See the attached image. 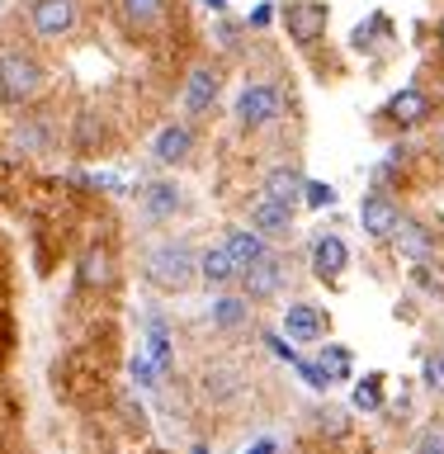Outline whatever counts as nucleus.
Listing matches in <instances>:
<instances>
[{
    "mask_svg": "<svg viewBox=\"0 0 444 454\" xmlns=\"http://www.w3.org/2000/svg\"><path fill=\"white\" fill-rule=\"evenodd\" d=\"M113 284V251L109 247H85L81 251V265H76V289L81 294H105Z\"/></svg>",
    "mask_w": 444,
    "mask_h": 454,
    "instance_id": "obj_10",
    "label": "nucleus"
},
{
    "mask_svg": "<svg viewBox=\"0 0 444 454\" xmlns=\"http://www.w3.org/2000/svg\"><path fill=\"white\" fill-rule=\"evenodd\" d=\"M317 426H322V431H326V435H346V426H350V421H346V411H336V407H326Z\"/></svg>",
    "mask_w": 444,
    "mask_h": 454,
    "instance_id": "obj_28",
    "label": "nucleus"
},
{
    "mask_svg": "<svg viewBox=\"0 0 444 454\" xmlns=\"http://www.w3.org/2000/svg\"><path fill=\"white\" fill-rule=\"evenodd\" d=\"M284 114V90L275 81H251L237 95V123L241 128H269Z\"/></svg>",
    "mask_w": 444,
    "mask_h": 454,
    "instance_id": "obj_3",
    "label": "nucleus"
},
{
    "mask_svg": "<svg viewBox=\"0 0 444 454\" xmlns=\"http://www.w3.org/2000/svg\"><path fill=\"white\" fill-rule=\"evenodd\" d=\"M303 170H298V166H275V170H269V176H265V184H261V194H269V199H279V204H298V199H303Z\"/></svg>",
    "mask_w": 444,
    "mask_h": 454,
    "instance_id": "obj_17",
    "label": "nucleus"
},
{
    "mask_svg": "<svg viewBox=\"0 0 444 454\" xmlns=\"http://www.w3.org/2000/svg\"><path fill=\"white\" fill-rule=\"evenodd\" d=\"M199 275H204L213 289H227V284L241 279V270H237V261H232L227 247H208L204 255H199Z\"/></svg>",
    "mask_w": 444,
    "mask_h": 454,
    "instance_id": "obj_18",
    "label": "nucleus"
},
{
    "mask_svg": "<svg viewBox=\"0 0 444 454\" xmlns=\"http://www.w3.org/2000/svg\"><path fill=\"white\" fill-rule=\"evenodd\" d=\"M14 142H19L24 152H43V147H48V123H43V119H24L19 128H14Z\"/></svg>",
    "mask_w": 444,
    "mask_h": 454,
    "instance_id": "obj_22",
    "label": "nucleus"
},
{
    "mask_svg": "<svg viewBox=\"0 0 444 454\" xmlns=\"http://www.w3.org/2000/svg\"><path fill=\"white\" fill-rule=\"evenodd\" d=\"M152 454H166V450H152Z\"/></svg>",
    "mask_w": 444,
    "mask_h": 454,
    "instance_id": "obj_37",
    "label": "nucleus"
},
{
    "mask_svg": "<svg viewBox=\"0 0 444 454\" xmlns=\"http://www.w3.org/2000/svg\"><path fill=\"white\" fill-rule=\"evenodd\" d=\"M142 275H147L161 294H180V289H190L194 275H199V255L184 247V241H161V247L147 251Z\"/></svg>",
    "mask_w": 444,
    "mask_h": 454,
    "instance_id": "obj_1",
    "label": "nucleus"
},
{
    "mask_svg": "<svg viewBox=\"0 0 444 454\" xmlns=\"http://www.w3.org/2000/svg\"><path fill=\"white\" fill-rule=\"evenodd\" d=\"M204 5H208V10H218V14H222V10H227V0H204Z\"/></svg>",
    "mask_w": 444,
    "mask_h": 454,
    "instance_id": "obj_35",
    "label": "nucleus"
},
{
    "mask_svg": "<svg viewBox=\"0 0 444 454\" xmlns=\"http://www.w3.org/2000/svg\"><path fill=\"white\" fill-rule=\"evenodd\" d=\"M241 317H246V298H232V294H222L218 303H213V322H218V326H237Z\"/></svg>",
    "mask_w": 444,
    "mask_h": 454,
    "instance_id": "obj_23",
    "label": "nucleus"
},
{
    "mask_svg": "<svg viewBox=\"0 0 444 454\" xmlns=\"http://www.w3.org/2000/svg\"><path fill=\"white\" fill-rule=\"evenodd\" d=\"M241 284H246V298H275L284 289V261L265 251L255 265L241 270Z\"/></svg>",
    "mask_w": 444,
    "mask_h": 454,
    "instance_id": "obj_13",
    "label": "nucleus"
},
{
    "mask_svg": "<svg viewBox=\"0 0 444 454\" xmlns=\"http://www.w3.org/2000/svg\"><path fill=\"white\" fill-rule=\"evenodd\" d=\"M425 383H431V388H444V360L425 364Z\"/></svg>",
    "mask_w": 444,
    "mask_h": 454,
    "instance_id": "obj_30",
    "label": "nucleus"
},
{
    "mask_svg": "<svg viewBox=\"0 0 444 454\" xmlns=\"http://www.w3.org/2000/svg\"><path fill=\"white\" fill-rule=\"evenodd\" d=\"M393 247H397V255H407V261H417V265H425L435 255V232L425 223H417V218H402V227L393 232Z\"/></svg>",
    "mask_w": 444,
    "mask_h": 454,
    "instance_id": "obj_14",
    "label": "nucleus"
},
{
    "mask_svg": "<svg viewBox=\"0 0 444 454\" xmlns=\"http://www.w3.org/2000/svg\"><path fill=\"white\" fill-rule=\"evenodd\" d=\"M360 223L374 241H393V232L402 227V208H397L383 190H374V194H364V204H360Z\"/></svg>",
    "mask_w": 444,
    "mask_h": 454,
    "instance_id": "obj_9",
    "label": "nucleus"
},
{
    "mask_svg": "<svg viewBox=\"0 0 444 454\" xmlns=\"http://www.w3.org/2000/svg\"><path fill=\"white\" fill-rule=\"evenodd\" d=\"M284 332H289V340H322L326 332V317L317 303H289L284 308Z\"/></svg>",
    "mask_w": 444,
    "mask_h": 454,
    "instance_id": "obj_15",
    "label": "nucleus"
},
{
    "mask_svg": "<svg viewBox=\"0 0 444 454\" xmlns=\"http://www.w3.org/2000/svg\"><path fill=\"white\" fill-rule=\"evenodd\" d=\"M190 152H194V128L190 123H166L161 133H156V142H152V156L161 166H184Z\"/></svg>",
    "mask_w": 444,
    "mask_h": 454,
    "instance_id": "obj_12",
    "label": "nucleus"
},
{
    "mask_svg": "<svg viewBox=\"0 0 444 454\" xmlns=\"http://www.w3.org/2000/svg\"><path fill=\"white\" fill-rule=\"evenodd\" d=\"M142 208H147V218H175V208H180V190L170 180H156V184H147L142 190Z\"/></svg>",
    "mask_w": 444,
    "mask_h": 454,
    "instance_id": "obj_20",
    "label": "nucleus"
},
{
    "mask_svg": "<svg viewBox=\"0 0 444 454\" xmlns=\"http://www.w3.org/2000/svg\"><path fill=\"white\" fill-rule=\"evenodd\" d=\"M317 364H322L331 379H346V374H350V350H340V346H326Z\"/></svg>",
    "mask_w": 444,
    "mask_h": 454,
    "instance_id": "obj_25",
    "label": "nucleus"
},
{
    "mask_svg": "<svg viewBox=\"0 0 444 454\" xmlns=\"http://www.w3.org/2000/svg\"><path fill=\"white\" fill-rule=\"evenodd\" d=\"M76 20H81V5H76V0H34V10H28L34 34L48 38V43L66 38L71 28H76Z\"/></svg>",
    "mask_w": 444,
    "mask_h": 454,
    "instance_id": "obj_7",
    "label": "nucleus"
},
{
    "mask_svg": "<svg viewBox=\"0 0 444 454\" xmlns=\"http://www.w3.org/2000/svg\"><path fill=\"white\" fill-rule=\"evenodd\" d=\"M251 227L261 237H293V208L269 199V194H255L251 199Z\"/></svg>",
    "mask_w": 444,
    "mask_h": 454,
    "instance_id": "obj_11",
    "label": "nucleus"
},
{
    "mask_svg": "<svg viewBox=\"0 0 444 454\" xmlns=\"http://www.w3.org/2000/svg\"><path fill=\"white\" fill-rule=\"evenodd\" d=\"M354 407L360 411H378L383 407V374H369L360 388H354Z\"/></svg>",
    "mask_w": 444,
    "mask_h": 454,
    "instance_id": "obj_24",
    "label": "nucleus"
},
{
    "mask_svg": "<svg viewBox=\"0 0 444 454\" xmlns=\"http://www.w3.org/2000/svg\"><path fill=\"white\" fill-rule=\"evenodd\" d=\"M284 24H289V38L298 48H312V43L326 38L331 5H326V0H289V5H284Z\"/></svg>",
    "mask_w": 444,
    "mask_h": 454,
    "instance_id": "obj_4",
    "label": "nucleus"
},
{
    "mask_svg": "<svg viewBox=\"0 0 444 454\" xmlns=\"http://www.w3.org/2000/svg\"><path fill=\"white\" fill-rule=\"evenodd\" d=\"M251 454H275V440H261V445H255Z\"/></svg>",
    "mask_w": 444,
    "mask_h": 454,
    "instance_id": "obj_34",
    "label": "nucleus"
},
{
    "mask_svg": "<svg viewBox=\"0 0 444 454\" xmlns=\"http://www.w3.org/2000/svg\"><path fill=\"white\" fill-rule=\"evenodd\" d=\"M133 379L142 383V388H156V383H161V379H156V364H152V355H137V360H133Z\"/></svg>",
    "mask_w": 444,
    "mask_h": 454,
    "instance_id": "obj_27",
    "label": "nucleus"
},
{
    "mask_svg": "<svg viewBox=\"0 0 444 454\" xmlns=\"http://www.w3.org/2000/svg\"><path fill=\"white\" fill-rule=\"evenodd\" d=\"M227 251H232V261H237V270H246V265H255L265 255V237L255 232V227H232L227 232V241H222Z\"/></svg>",
    "mask_w": 444,
    "mask_h": 454,
    "instance_id": "obj_19",
    "label": "nucleus"
},
{
    "mask_svg": "<svg viewBox=\"0 0 444 454\" xmlns=\"http://www.w3.org/2000/svg\"><path fill=\"white\" fill-rule=\"evenodd\" d=\"M218 43H222V48H232V43H237V28H232V24H218Z\"/></svg>",
    "mask_w": 444,
    "mask_h": 454,
    "instance_id": "obj_32",
    "label": "nucleus"
},
{
    "mask_svg": "<svg viewBox=\"0 0 444 454\" xmlns=\"http://www.w3.org/2000/svg\"><path fill=\"white\" fill-rule=\"evenodd\" d=\"M119 24L128 38H156L170 24V0H119Z\"/></svg>",
    "mask_w": 444,
    "mask_h": 454,
    "instance_id": "obj_5",
    "label": "nucleus"
},
{
    "mask_svg": "<svg viewBox=\"0 0 444 454\" xmlns=\"http://www.w3.org/2000/svg\"><path fill=\"white\" fill-rule=\"evenodd\" d=\"M303 204L331 208V204H336V190H331V184H322V180H308V184H303Z\"/></svg>",
    "mask_w": 444,
    "mask_h": 454,
    "instance_id": "obj_26",
    "label": "nucleus"
},
{
    "mask_svg": "<svg viewBox=\"0 0 444 454\" xmlns=\"http://www.w3.org/2000/svg\"><path fill=\"white\" fill-rule=\"evenodd\" d=\"M269 20H275V10H269V5H255V14H251V24H255V28H265Z\"/></svg>",
    "mask_w": 444,
    "mask_h": 454,
    "instance_id": "obj_31",
    "label": "nucleus"
},
{
    "mask_svg": "<svg viewBox=\"0 0 444 454\" xmlns=\"http://www.w3.org/2000/svg\"><path fill=\"white\" fill-rule=\"evenodd\" d=\"M421 454H444V431H425L421 435Z\"/></svg>",
    "mask_w": 444,
    "mask_h": 454,
    "instance_id": "obj_29",
    "label": "nucleus"
},
{
    "mask_svg": "<svg viewBox=\"0 0 444 454\" xmlns=\"http://www.w3.org/2000/svg\"><path fill=\"white\" fill-rule=\"evenodd\" d=\"M43 85H48V71L34 52L0 48V99L5 105H28V99L43 95Z\"/></svg>",
    "mask_w": 444,
    "mask_h": 454,
    "instance_id": "obj_2",
    "label": "nucleus"
},
{
    "mask_svg": "<svg viewBox=\"0 0 444 454\" xmlns=\"http://www.w3.org/2000/svg\"><path fill=\"white\" fill-rule=\"evenodd\" d=\"M147 355H152V364L161 369V374L170 369V336H166V322L161 317L147 322Z\"/></svg>",
    "mask_w": 444,
    "mask_h": 454,
    "instance_id": "obj_21",
    "label": "nucleus"
},
{
    "mask_svg": "<svg viewBox=\"0 0 444 454\" xmlns=\"http://www.w3.org/2000/svg\"><path fill=\"white\" fill-rule=\"evenodd\" d=\"M440 161H444V137H440Z\"/></svg>",
    "mask_w": 444,
    "mask_h": 454,
    "instance_id": "obj_36",
    "label": "nucleus"
},
{
    "mask_svg": "<svg viewBox=\"0 0 444 454\" xmlns=\"http://www.w3.org/2000/svg\"><path fill=\"white\" fill-rule=\"evenodd\" d=\"M435 48H440V57H444V14H440V24H435Z\"/></svg>",
    "mask_w": 444,
    "mask_h": 454,
    "instance_id": "obj_33",
    "label": "nucleus"
},
{
    "mask_svg": "<svg viewBox=\"0 0 444 454\" xmlns=\"http://www.w3.org/2000/svg\"><path fill=\"white\" fill-rule=\"evenodd\" d=\"M350 251L340 237H317L312 241V275L317 279H340V270H346Z\"/></svg>",
    "mask_w": 444,
    "mask_h": 454,
    "instance_id": "obj_16",
    "label": "nucleus"
},
{
    "mask_svg": "<svg viewBox=\"0 0 444 454\" xmlns=\"http://www.w3.org/2000/svg\"><path fill=\"white\" fill-rule=\"evenodd\" d=\"M218 90H222V71L199 62L190 76H184V114H194V119H204V114H213V105H218Z\"/></svg>",
    "mask_w": 444,
    "mask_h": 454,
    "instance_id": "obj_8",
    "label": "nucleus"
},
{
    "mask_svg": "<svg viewBox=\"0 0 444 454\" xmlns=\"http://www.w3.org/2000/svg\"><path fill=\"white\" fill-rule=\"evenodd\" d=\"M431 114H435V99L421 90V85H402L388 105H383V119H388L393 128H402V133H411V128H421V123H431Z\"/></svg>",
    "mask_w": 444,
    "mask_h": 454,
    "instance_id": "obj_6",
    "label": "nucleus"
}]
</instances>
